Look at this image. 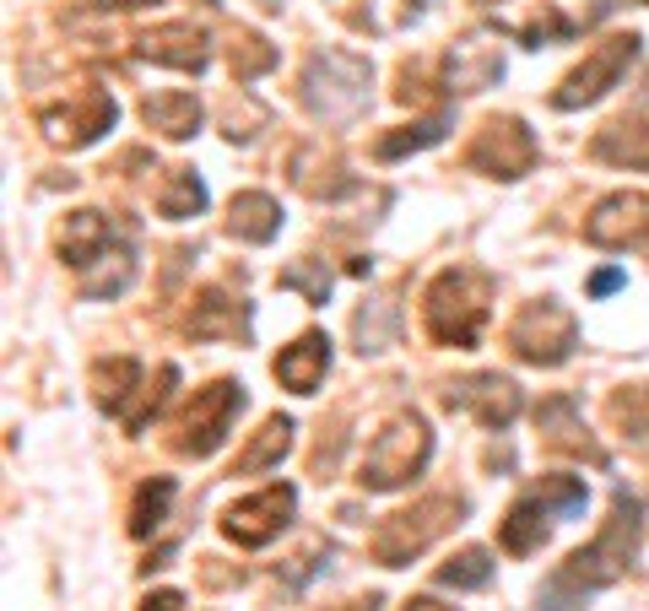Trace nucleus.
Listing matches in <instances>:
<instances>
[{
  "instance_id": "30",
  "label": "nucleus",
  "mask_w": 649,
  "mask_h": 611,
  "mask_svg": "<svg viewBox=\"0 0 649 611\" xmlns=\"http://www.w3.org/2000/svg\"><path fill=\"white\" fill-rule=\"evenodd\" d=\"M228 65H233V82H255L276 65V44H266L260 33H238L228 49Z\"/></svg>"
},
{
  "instance_id": "35",
  "label": "nucleus",
  "mask_w": 649,
  "mask_h": 611,
  "mask_svg": "<svg viewBox=\"0 0 649 611\" xmlns=\"http://www.w3.org/2000/svg\"><path fill=\"white\" fill-rule=\"evenodd\" d=\"M179 606H184L179 590H152L147 601H141V611H179Z\"/></svg>"
},
{
  "instance_id": "23",
  "label": "nucleus",
  "mask_w": 649,
  "mask_h": 611,
  "mask_svg": "<svg viewBox=\"0 0 649 611\" xmlns=\"http://www.w3.org/2000/svg\"><path fill=\"white\" fill-rule=\"evenodd\" d=\"M547 520H552V509L536 493L520 498L509 514H503V525H498V547L509 557H531L541 541H547Z\"/></svg>"
},
{
  "instance_id": "3",
  "label": "nucleus",
  "mask_w": 649,
  "mask_h": 611,
  "mask_svg": "<svg viewBox=\"0 0 649 611\" xmlns=\"http://www.w3.org/2000/svg\"><path fill=\"white\" fill-rule=\"evenodd\" d=\"M368 87H374V65L352 49H325L303 65V103L325 125H347L368 109Z\"/></svg>"
},
{
  "instance_id": "12",
  "label": "nucleus",
  "mask_w": 649,
  "mask_h": 611,
  "mask_svg": "<svg viewBox=\"0 0 649 611\" xmlns=\"http://www.w3.org/2000/svg\"><path fill=\"white\" fill-rule=\"evenodd\" d=\"M444 406L449 411H471L476 422H482L487 433H498V428H509L514 417H520V384L514 379H503V374H476V379H460V384H449L444 390Z\"/></svg>"
},
{
  "instance_id": "7",
  "label": "nucleus",
  "mask_w": 649,
  "mask_h": 611,
  "mask_svg": "<svg viewBox=\"0 0 649 611\" xmlns=\"http://www.w3.org/2000/svg\"><path fill=\"white\" fill-rule=\"evenodd\" d=\"M633 60H639V33H612V38H601V44H595L590 55L558 82V92H552V109L574 114V109H585V103H601L606 92L622 82V71H628Z\"/></svg>"
},
{
  "instance_id": "22",
  "label": "nucleus",
  "mask_w": 649,
  "mask_h": 611,
  "mask_svg": "<svg viewBox=\"0 0 649 611\" xmlns=\"http://www.w3.org/2000/svg\"><path fill=\"white\" fill-rule=\"evenodd\" d=\"M293 417H266L260 422V433L249 438L244 449H238V460H233V476H260V471H276L282 466V455L293 449Z\"/></svg>"
},
{
  "instance_id": "33",
  "label": "nucleus",
  "mask_w": 649,
  "mask_h": 611,
  "mask_svg": "<svg viewBox=\"0 0 649 611\" xmlns=\"http://www.w3.org/2000/svg\"><path fill=\"white\" fill-rule=\"evenodd\" d=\"M612 422L628 433H649V390H617L612 395Z\"/></svg>"
},
{
  "instance_id": "1",
  "label": "nucleus",
  "mask_w": 649,
  "mask_h": 611,
  "mask_svg": "<svg viewBox=\"0 0 649 611\" xmlns=\"http://www.w3.org/2000/svg\"><path fill=\"white\" fill-rule=\"evenodd\" d=\"M493 314V276L476 265H449L422 292V325L439 347H476Z\"/></svg>"
},
{
  "instance_id": "17",
  "label": "nucleus",
  "mask_w": 649,
  "mask_h": 611,
  "mask_svg": "<svg viewBox=\"0 0 649 611\" xmlns=\"http://www.w3.org/2000/svg\"><path fill=\"white\" fill-rule=\"evenodd\" d=\"M109 244H114V228H109L103 211H71V217H65V228H60V260L65 265L92 271V265L109 255Z\"/></svg>"
},
{
  "instance_id": "10",
  "label": "nucleus",
  "mask_w": 649,
  "mask_h": 611,
  "mask_svg": "<svg viewBox=\"0 0 649 611\" xmlns=\"http://www.w3.org/2000/svg\"><path fill=\"white\" fill-rule=\"evenodd\" d=\"M293 509H298V493L287 482H271V487H260V493L228 503V514H222V536L238 541V547H266V541H276L287 530Z\"/></svg>"
},
{
  "instance_id": "39",
  "label": "nucleus",
  "mask_w": 649,
  "mask_h": 611,
  "mask_svg": "<svg viewBox=\"0 0 649 611\" xmlns=\"http://www.w3.org/2000/svg\"><path fill=\"white\" fill-rule=\"evenodd\" d=\"M476 6H493V0H476Z\"/></svg>"
},
{
  "instance_id": "32",
  "label": "nucleus",
  "mask_w": 649,
  "mask_h": 611,
  "mask_svg": "<svg viewBox=\"0 0 649 611\" xmlns=\"http://www.w3.org/2000/svg\"><path fill=\"white\" fill-rule=\"evenodd\" d=\"M282 287H298L309 303H325V298H330V271H325V260H298V265H287V271H282Z\"/></svg>"
},
{
  "instance_id": "24",
  "label": "nucleus",
  "mask_w": 649,
  "mask_h": 611,
  "mask_svg": "<svg viewBox=\"0 0 649 611\" xmlns=\"http://www.w3.org/2000/svg\"><path fill=\"white\" fill-rule=\"evenodd\" d=\"M206 211V184L195 179V168H168L163 190H157V217L184 222V217H201Z\"/></svg>"
},
{
  "instance_id": "14",
  "label": "nucleus",
  "mask_w": 649,
  "mask_h": 611,
  "mask_svg": "<svg viewBox=\"0 0 649 611\" xmlns=\"http://www.w3.org/2000/svg\"><path fill=\"white\" fill-rule=\"evenodd\" d=\"M141 55L152 65H168V71H190L201 76L211 49H206V33L195 22H157V28L141 33Z\"/></svg>"
},
{
  "instance_id": "9",
  "label": "nucleus",
  "mask_w": 649,
  "mask_h": 611,
  "mask_svg": "<svg viewBox=\"0 0 649 611\" xmlns=\"http://www.w3.org/2000/svg\"><path fill=\"white\" fill-rule=\"evenodd\" d=\"M466 168H476V174H487V179H525L536 168L531 125L514 119V114L487 119V125L471 136V146H466Z\"/></svg>"
},
{
  "instance_id": "28",
  "label": "nucleus",
  "mask_w": 649,
  "mask_h": 611,
  "mask_svg": "<svg viewBox=\"0 0 649 611\" xmlns=\"http://www.w3.org/2000/svg\"><path fill=\"white\" fill-rule=\"evenodd\" d=\"M168 503H174V476H157V482L141 487L136 509H130V536H152L168 520Z\"/></svg>"
},
{
  "instance_id": "21",
  "label": "nucleus",
  "mask_w": 649,
  "mask_h": 611,
  "mask_svg": "<svg viewBox=\"0 0 649 611\" xmlns=\"http://www.w3.org/2000/svg\"><path fill=\"white\" fill-rule=\"evenodd\" d=\"M493 82H503L498 44H487V38H460V44L449 49V87L455 92H482Z\"/></svg>"
},
{
  "instance_id": "26",
  "label": "nucleus",
  "mask_w": 649,
  "mask_h": 611,
  "mask_svg": "<svg viewBox=\"0 0 649 611\" xmlns=\"http://www.w3.org/2000/svg\"><path fill=\"white\" fill-rule=\"evenodd\" d=\"M395 325H401V314H395L390 303H363V309H357V320H352V330H357V352H363V357L390 352Z\"/></svg>"
},
{
  "instance_id": "36",
  "label": "nucleus",
  "mask_w": 649,
  "mask_h": 611,
  "mask_svg": "<svg viewBox=\"0 0 649 611\" xmlns=\"http://www.w3.org/2000/svg\"><path fill=\"white\" fill-rule=\"evenodd\" d=\"M401 611H455V606H444V601H433V595H412Z\"/></svg>"
},
{
  "instance_id": "15",
  "label": "nucleus",
  "mask_w": 649,
  "mask_h": 611,
  "mask_svg": "<svg viewBox=\"0 0 649 611\" xmlns=\"http://www.w3.org/2000/svg\"><path fill=\"white\" fill-rule=\"evenodd\" d=\"M271 374H276V384H282V390L314 395V390L325 384V374H330V336H325V330H303L293 347L276 352Z\"/></svg>"
},
{
  "instance_id": "27",
  "label": "nucleus",
  "mask_w": 649,
  "mask_h": 611,
  "mask_svg": "<svg viewBox=\"0 0 649 611\" xmlns=\"http://www.w3.org/2000/svg\"><path fill=\"white\" fill-rule=\"evenodd\" d=\"M487 579H493V552L487 547H460L449 563H439L444 590H482Z\"/></svg>"
},
{
  "instance_id": "6",
  "label": "nucleus",
  "mask_w": 649,
  "mask_h": 611,
  "mask_svg": "<svg viewBox=\"0 0 649 611\" xmlns=\"http://www.w3.org/2000/svg\"><path fill=\"white\" fill-rule=\"evenodd\" d=\"M503 341H509V352L520 357V363L558 368L579 347V320L563 309V303L541 298V303H525V309L514 314L509 330H503Z\"/></svg>"
},
{
  "instance_id": "18",
  "label": "nucleus",
  "mask_w": 649,
  "mask_h": 611,
  "mask_svg": "<svg viewBox=\"0 0 649 611\" xmlns=\"http://www.w3.org/2000/svg\"><path fill=\"white\" fill-rule=\"evenodd\" d=\"M141 119H147V130H157V136H168V141H190L195 130H201V98H195V92H179V87L147 92Z\"/></svg>"
},
{
  "instance_id": "25",
  "label": "nucleus",
  "mask_w": 649,
  "mask_h": 611,
  "mask_svg": "<svg viewBox=\"0 0 649 611\" xmlns=\"http://www.w3.org/2000/svg\"><path fill=\"white\" fill-rule=\"evenodd\" d=\"M130 390H141V363L136 357H109V363L92 368V395H98V406L125 411Z\"/></svg>"
},
{
  "instance_id": "20",
  "label": "nucleus",
  "mask_w": 649,
  "mask_h": 611,
  "mask_svg": "<svg viewBox=\"0 0 649 611\" xmlns=\"http://www.w3.org/2000/svg\"><path fill=\"white\" fill-rule=\"evenodd\" d=\"M228 233L238 244H271L282 233V206L266 190H238L228 201Z\"/></svg>"
},
{
  "instance_id": "34",
  "label": "nucleus",
  "mask_w": 649,
  "mask_h": 611,
  "mask_svg": "<svg viewBox=\"0 0 649 611\" xmlns=\"http://www.w3.org/2000/svg\"><path fill=\"white\" fill-rule=\"evenodd\" d=\"M622 282H628V271H622V265H606V271L590 276V298H612Z\"/></svg>"
},
{
  "instance_id": "37",
  "label": "nucleus",
  "mask_w": 649,
  "mask_h": 611,
  "mask_svg": "<svg viewBox=\"0 0 649 611\" xmlns=\"http://www.w3.org/2000/svg\"><path fill=\"white\" fill-rule=\"evenodd\" d=\"M92 6H103V11L119 6V11H125V6H157V0H92Z\"/></svg>"
},
{
  "instance_id": "5",
  "label": "nucleus",
  "mask_w": 649,
  "mask_h": 611,
  "mask_svg": "<svg viewBox=\"0 0 649 611\" xmlns=\"http://www.w3.org/2000/svg\"><path fill=\"white\" fill-rule=\"evenodd\" d=\"M460 503L455 493H433V498H422L412 503V509H401V514H390L374 536H368V552L379 557L384 568H412V557H422L433 547V541L444 536L449 525L460 520Z\"/></svg>"
},
{
  "instance_id": "2",
  "label": "nucleus",
  "mask_w": 649,
  "mask_h": 611,
  "mask_svg": "<svg viewBox=\"0 0 649 611\" xmlns=\"http://www.w3.org/2000/svg\"><path fill=\"white\" fill-rule=\"evenodd\" d=\"M428 455H433V428L417 411H395V417L368 438L357 482H363L368 493H395V487L417 482L422 466H428Z\"/></svg>"
},
{
  "instance_id": "11",
  "label": "nucleus",
  "mask_w": 649,
  "mask_h": 611,
  "mask_svg": "<svg viewBox=\"0 0 649 611\" xmlns=\"http://www.w3.org/2000/svg\"><path fill=\"white\" fill-rule=\"evenodd\" d=\"M585 238L595 249H628V255H649V190H617L595 201L585 217Z\"/></svg>"
},
{
  "instance_id": "38",
  "label": "nucleus",
  "mask_w": 649,
  "mask_h": 611,
  "mask_svg": "<svg viewBox=\"0 0 649 611\" xmlns=\"http://www.w3.org/2000/svg\"><path fill=\"white\" fill-rule=\"evenodd\" d=\"M347 611H379V606H374V601H352Z\"/></svg>"
},
{
  "instance_id": "13",
  "label": "nucleus",
  "mask_w": 649,
  "mask_h": 611,
  "mask_svg": "<svg viewBox=\"0 0 649 611\" xmlns=\"http://www.w3.org/2000/svg\"><path fill=\"white\" fill-rule=\"evenodd\" d=\"M38 125H44V136L55 146H92L103 130H114V98L98 92V87H87L82 98L60 103V109H44Z\"/></svg>"
},
{
  "instance_id": "31",
  "label": "nucleus",
  "mask_w": 649,
  "mask_h": 611,
  "mask_svg": "<svg viewBox=\"0 0 649 611\" xmlns=\"http://www.w3.org/2000/svg\"><path fill=\"white\" fill-rule=\"evenodd\" d=\"M536 498L547 503L552 509V520H574L579 509H585V482H579V476H547V482L536 487Z\"/></svg>"
},
{
  "instance_id": "16",
  "label": "nucleus",
  "mask_w": 649,
  "mask_h": 611,
  "mask_svg": "<svg viewBox=\"0 0 649 611\" xmlns=\"http://www.w3.org/2000/svg\"><path fill=\"white\" fill-rule=\"evenodd\" d=\"M595 163H612V168H633V174H649V114H622L601 136L590 141Z\"/></svg>"
},
{
  "instance_id": "19",
  "label": "nucleus",
  "mask_w": 649,
  "mask_h": 611,
  "mask_svg": "<svg viewBox=\"0 0 649 611\" xmlns=\"http://www.w3.org/2000/svg\"><path fill=\"white\" fill-rule=\"evenodd\" d=\"M244 325H249L244 303L228 298L222 287H201V292H195V309H190V320H184V330H190V336H201V341L244 336Z\"/></svg>"
},
{
  "instance_id": "8",
  "label": "nucleus",
  "mask_w": 649,
  "mask_h": 611,
  "mask_svg": "<svg viewBox=\"0 0 649 611\" xmlns=\"http://www.w3.org/2000/svg\"><path fill=\"white\" fill-rule=\"evenodd\" d=\"M238 411H244V384L217 379V384H206V390H195V401L184 406V417H179L174 449L190 455V460H206L211 449H222V438L233 433Z\"/></svg>"
},
{
  "instance_id": "29",
  "label": "nucleus",
  "mask_w": 649,
  "mask_h": 611,
  "mask_svg": "<svg viewBox=\"0 0 649 611\" xmlns=\"http://www.w3.org/2000/svg\"><path fill=\"white\" fill-rule=\"evenodd\" d=\"M439 141H444V119H422V125H401L395 136H379L374 157H379V163H395V157L422 152V146H439Z\"/></svg>"
},
{
  "instance_id": "4",
  "label": "nucleus",
  "mask_w": 649,
  "mask_h": 611,
  "mask_svg": "<svg viewBox=\"0 0 649 611\" xmlns=\"http://www.w3.org/2000/svg\"><path fill=\"white\" fill-rule=\"evenodd\" d=\"M633 547H639V503H633V498H617V509H612V520H606V530L558 568L552 590H585V595H590V590H601V584L622 579V574H628V563H633Z\"/></svg>"
}]
</instances>
